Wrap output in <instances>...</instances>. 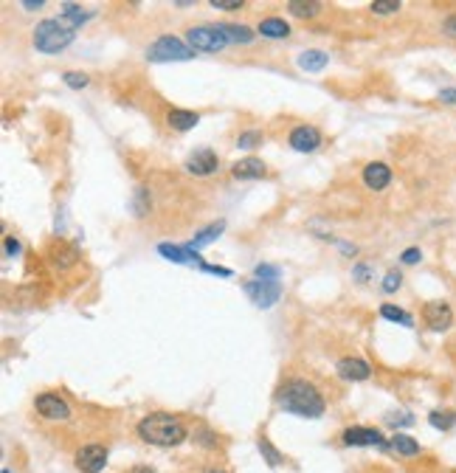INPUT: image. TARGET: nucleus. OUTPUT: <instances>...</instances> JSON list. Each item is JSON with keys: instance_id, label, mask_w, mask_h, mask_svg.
Returning a JSON list of instances; mask_svg holds the SVG:
<instances>
[{"instance_id": "obj_1", "label": "nucleus", "mask_w": 456, "mask_h": 473, "mask_svg": "<svg viewBox=\"0 0 456 473\" xmlns=\"http://www.w3.org/2000/svg\"><path fill=\"white\" fill-rule=\"evenodd\" d=\"M279 405L287 412V414H296V417H307V420H316L324 414L327 403L321 397V391L307 383V380H287L282 389H279Z\"/></svg>"}, {"instance_id": "obj_2", "label": "nucleus", "mask_w": 456, "mask_h": 473, "mask_svg": "<svg viewBox=\"0 0 456 473\" xmlns=\"http://www.w3.org/2000/svg\"><path fill=\"white\" fill-rule=\"evenodd\" d=\"M138 437L149 445H161V448H172L181 445L186 440V426L175 417V414H146L138 423Z\"/></svg>"}, {"instance_id": "obj_3", "label": "nucleus", "mask_w": 456, "mask_h": 473, "mask_svg": "<svg viewBox=\"0 0 456 473\" xmlns=\"http://www.w3.org/2000/svg\"><path fill=\"white\" fill-rule=\"evenodd\" d=\"M73 42V31L65 29L59 20H43L34 29V48L43 54H59Z\"/></svg>"}, {"instance_id": "obj_4", "label": "nucleus", "mask_w": 456, "mask_h": 473, "mask_svg": "<svg viewBox=\"0 0 456 473\" xmlns=\"http://www.w3.org/2000/svg\"><path fill=\"white\" fill-rule=\"evenodd\" d=\"M192 56H195V51L178 37H158L146 48V59H152V62H169V59L183 62V59H192Z\"/></svg>"}, {"instance_id": "obj_5", "label": "nucleus", "mask_w": 456, "mask_h": 473, "mask_svg": "<svg viewBox=\"0 0 456 473\" xmlns=\"http://www.w3.org/2000/svg\"><path fill=\"white\" fill-rule=\"evenodd\" d=\"M189 48L192 51H222L228 45V37L220 31V26H195L186 31Z\"/></svg>"}, {"instance_id": "obj_6", "label": "nucleus", "mask_w": 456, "mask_h": 473, "mask_svg": "<svg viewBox=\"0 0 456 473\" xmlns=\"http://www.w3.org/2000/svg\"><path fill=\"white\" fill-rule=\"evenodd\" d=\"M245 293L257 307L268 310L282 299V285H279V279H251V282H245Z\"/></svg>"}, {"instance_id": "obj_7", "label": "nucleus", "mask_w": 456, "mask_h": 473, "mask_svg": "<svg viewBox=\"0 0 456 473\" xmlns=\"http://www.w3.org/2000/svg\"><path fill=\"white\" fill-rule=\"evenodd\" d=\"M34 405H37V412H40L45 420H68V417H70L68 403H65L59 394H51V391H45V394H37Z\"/></svg>"}, {"instance_id": "obj_8", "label": "nucleus", "mask_w": 456, "mask_h": 473, "mask_svg": "<svg viewBox=\"0 0 456 473\" xmlns=\"http://www.w3.org/2000/svg\"><path fill=\"white\" fill-rule=\"evenodd\" d=\"M423 318H425V324H428L434 332H445V329L453 324V310H450V304H445V302H428V304L423 307Z\"/></svg>"}, {"instance_id": "obj_9", "label": "nucleus", "mask_w": 456, "mask_h": 473, "mask_svg": "<svg viewBox=\"0 0 456 473\" xmlns=\"http://www.w3.org/2000/svg\"><path fill=\"white\" fill-rule=\"evenodd\" d=\"M290 147L296 153H316L321 147V132L316 127H310V124H301V127H296L290 132Z\"/></svg>"}, {"instance_id": "obj_10", "label": "nucleus", "mask_w": 456, "mask_h": 473, "mask_svg": "<svg viewBox=\"0 0 456 473\" xmlns=\"http://www.w3.org/2000/svg\"><path fill=\"white\" fill-rule=\"evenodd\" d=\"M105 462H107V451L102 445H85L76 453V467L82 473H99L105 470Z\"/></svg>"}, {"instance_id": "obj_11", "label": "nucleus", "mask_w": 456, "mask_h": 473, "mask_svg": "<svg viewBox=\"0 0 456 473\" xmlns=\"http://www.w3.org/2000/svg\"><path fill=\"white\" fill-rule=\"evenodd\" d=\"M189 175H197V178H206L217 169V155L211 150H197L195 155H189L186 166H183Z\"/></svg>"}, {"instance_id": "obj_12", "label": "nucleus", "mask_w": 456, "mask_h": 473, "mask_svg": "<svg viewBox=\"0 0 456 473\" xmlns=\"http://www.w3.org/2000/svg\"><path fill=\"white\" fill-rule=\"evenodd\" d=\"M363 183H366L369 189H374V192L386 189V186L392 183V169H389L386 164H380V161H372V164H366V169H363Z\"/></svg>"}, {"instance_id": "obj_13", "label": "nucleus", "mask_w": 456, "mask_h": 473, "mask_svg": "<svg viewBox=\"0 0 456 473\" xmlns=\"http://www.w3.org/2000/svg\"><path fill=\"white\" fill-rule=\"evenodd\" d=\"M338 375L344 380H366L372 375V366L360 358H341L338 361Z\"/></svg>"}, {"instance_id": "obj_14", "label": "nucleus", "mask_w": 456, "mask_h": 473, "mask_svg": "<svg viewBox=\"0 0 456 473\" xmlns=\"http://www.w3.org/2000/svg\"><path fill=\"white\" fill-rule=\"evenodd\" d=\"M344 445H383V437L377 428H347Z\"/></svg>"}, {"instance_id": "obj_15", "label": "nucleus", "mask_w": 456, "mask_h": 473, "mask_svg": "<svg viewBox=\"0 0 456 473\" xmlns=\"http://www.w3.org/2000/svg\"><path fill=\"white\" fill-rule=\"evenodd\" d=\"M158 254L161 256H167L169 262H178V265H186V262H200V254L197 251H192L189 245H169V242H161L158 245Z\"/></svg>"}, {"instance_id": "obj_16", "label": "nucleus", "mask_w": 456, "mask_h": 473, "mask_svg": "<svg viewBox=\"0 0 456 473\" xmlns=\"http://www.w3.org/2000/svg\"><path fill=\"white\" fill-rule=\"evenodd\" d=\"M298 68L301 71H307V74H316V71H324L327 68V62H330V56L324 54V51H319V48H310V51H304V54H298Z\"/></svg>"}, {"instance_id": "obj_17", "label": "nucleus", "mask_w": 456, "mask_h": 473, "mask_svg": "<svg viewBox=\"0 0 456 473\" xmlns=\"http://www.w3.org/2000/svg\"><path fill=\"white\" fill-rule=\"evenodd\" d=\"M93 17V12H85L82 6H70V3H65L62 6V15H59V23L65 26V29H70V31H76L85 20H91Z\"/></svg>"}, {"instance_id": "obj_18", "label": "nucleus", "mask_w": 456, "mask_h": 473, "mask_svg": "<svg viewBox=\"0 0 456 473\" xmlns=\"http://www.w3.org/2000/svg\"><path fill=\"white\" fill-rule=\"evenodd\" d=\"M231 172H234V178H240V180H251V178H262V175H265V164H262L259 158H243V161H237V164L231 166Z\"/></svg>"}, {"instance_id": "obj_19", "label": "nucleus", "mask_w": 456, "mask_h": 473, "mask_svg": "<svg viewBox=\"0 0 456 473\" xmlns=\"http://www.w3.org/2000/svg\"><path fill=\"white\" fill-rule=\"evenodd\" d=\"M167 121H169V127H172V130L186 132V130H192V127L200 121V116H197L195 110H169Z\"/></svg>"}, {"instance_id": "obj_20", "label": "nucleus", "mask_w": 456, "mask_h": 473, "mask_svg": "<svg viewBox=\"0 0 456 473\" xmlns=\"http://www.w3.org/2000/svg\"><path fill=\"white\" fill-rule=\"evenodd\" d=\"M259 34L268 37V40H284L290 34V26L282 17H268V20L259 23Z\"/></svg>"}, {"instance_id": "obj_21", "label": "nucleus", "mask_w": 456, "mask_h": 473, "mask_svg": "<svg viewBox=\"0 0 456 473\" xmlns=\"http://www.w3.org/2000/svg\"><path fill=\"white\" fill-rule=\"evenodd\" d=\"M222 228H225V223L222 220H217V223H211V226H206L203 231H197V237L189 242V248L192 251H200V248H206V245H211L220 234H222Z\"/></svg>"}, {"instance_id": "obj_22", "label": "nucleus", "mask_w": 456, "mask_h": 473, "mask_svg": "<svg viewBox=\"0 0 456 473\" xmlns=\"http://www.w3.org/2000/svg\"><path fill=\"white\" fill-rule=\"evenodd\" d=\"M220 31L228 37V42H254V31L248 26H237V23H222Z\"/></svg>"}, {"instance_id": "obj_23", "label": "nucleus", "mask_w": 456, "mask_h": 473, "mask_svg": "<svg viewBox=\"0 0 456 473\" xmlns=\"http://www.w3.org/2000/svg\"><path fill=\"white\" fill-rule=\"evenodd\" d=\"M287 9L296 17H319L321 15V3H316V0H290Z\"/></svg>"}, {"instance_id": "obj_24", "label": "nucleus", "mask_w": 456, "mask_h": 473, "mask_svg": "<svg viewBox=\"0 0 456 473\" xmlns=\"http://www.w3.org/2000/svg\"><path fill=\"white\" fill-rule=\"evenodd\" d=\"M392 448H395L397 453H403V456H417V453H420V442L411 440L409 434H395V437H392Z\"/></svg>"}, {"instance_id": "obj_25", "label": "nucleus", "mask_w": 456, "mask_h": 473, "mask_svg": "<svg viewBox=\"0 0 456 473\" xmlns=\"http://www.w3.org/2000/svg\"><path fill=\"white\" fill-rule=\"evenodd\" d=\"M380 316L389 318V321H397V324H403V327H414V318H411L406 310L395 307V304H383V307H380Z\"/></svg>"}, {"instance_id": "obj_26", "label": "nucleus", "mask_w": 456, "mask_h": 473, "mask_svg": "<svg viewBox=\"0 0 456 473\" xmlns=\"http://www.w3.org/2000/svg\"><path fill=\"white\" fill-rule=\"evenodd\" d=\"M428 423H431L434 428H439V431H448V428L456 426V412H431Z\"/></svg>"}, {"instance_id": "obj_27", "label": "nucleus", "mask_w": 456, "mask_h": 473, "mask_svg": "<svg viewBox=\"0 0 456 473\" xmlns=\"http://www.w3.org/2000/svg\"><path fill=\"white\" fill-rule=\"evenodd\" d=\"M259 451H262V456H265V462H268L271 467L282 465V453H279V451L271 445V440H265V437H262V440H259Z\"/></svg>"}, {"instance_id": "obj_28", "label": "nucleus", "mask_w": 456, "mask_h": 473, "mask_svg": "<svg viewBox=\"0 0 456 473\" xmlns=\"http://www.w3.org/2000/svg\"><path fill=\"white\" fill-rule=\"evenodd\" d=\"M62 82L68 85V88H76V91H79V88H88V74H79V71H65L62 74Z\"/></svg>"}, {"instance_id": "obj_29", "label": "nucleus", "mask_w": 456, "mask_h": 473, "mask_svg": "<svg viewBox=\"0 0 456 473\" xmlns=\"http://www.w3.org/2000/svg\"><path fill=\"white\" fill-rule=\"evenodd\" d=\"M372 12L374 15H395V12H400V0H374Z\"/></svg>"}, {"instance_id": "obj_30", "label": "nucleus", "mask_w": 456, "mask_h": 473, "mask_svg": "<svg viewBox=\"0 0 456 473\" xmlns=\"http://www.w3.org/2000/svg\"><path fill=\"white\" fill-rule=\"evenodd\" d=\"M257 144H262V132H257V130L243 132L240 139H237V147H243V150H251V147H257Z\"/></svg>"}, {"instance_id": "obj_31", "label": "nucleus", "mask_w": 456, "mask_h": 473, "mask_svg": "<svg viewBox=\"0 0 456 473\" xmlns=\"http://www.w3.org/2000/svg\"><path fill=\"white\" fill-rule=\"evenodd\" d=\"M400 285H403V277L397 274V270H389V274L383 277V290H386V293L400 290Z\"/></svg>"}, {"instance_id": "obj_32", "label": "nucleus", "mask_w": 456, "mask_h": 473, "mask_svg": "<svg viewBox=\"0 0 456 473\" xmlns=\"http://www.w3.org/2000/svg\"><path fill=\"white\" fill-rule=\"evenodd\" d=\"M257 279H279V267H273V265H257Z\"/></svg>"}, {"instance_id": "obj_33", "label": "nucleus", "mask_w": 456, "mask_h": 473, "mask_svg": "<svg viewBox=\"0 0 456 473\" xmlns=\"http://www.w3.org/2000/svg\"><path fill=\"white\" fill-rule=\"evenodd\" d=\"M211 6H214V9H225V12H231V9H243L245 3H243V0H211Z\"/></svg>"}, {"instance_id": "obj_34", "label": "nucleus", "mask_w": 456, "mask_h": 473, "mask_svg": "<svg viewBox=\"0 0 456 473\" xmlns=\"http://www.w3.org/2000/svg\"><path fill=\"white\" fill-rule=\"evenodd\" d=\"M420 256H423V254H420V248H409V251H403V256H400V259H403L406 265H417V262H420Z\"/></svg>"}, {"instance_id": "obj_35", "label": "nucleus", "mask_w": 456, "mask_h": 473, "mask_svg": "<svg viewBox=\"0 0 456 473\" xmlns=\"http://www.w3.org/2000/svg\"><path fill=\"white\" fill-rule=\"evenodd\" d=\"M200 267L206 270V274H217V277H231V270H228V267H217V265H206V262H200Z\"/></svg>"}, {"instance_id": "obj_36", "label": "nucleus", "mask_w": 456, "mask_h": 473, "mask_svg": "<svg viewBox=\"0 0 456 473\" xmlns=\"http://www.w3.org/2000/svg\"><path fill=\"white\" fill-rule=\"evenodd\" d=\"M442 31H445L448 37H453V40H456V15H450V17L442 23Z\"/></svg>"}, {"instance_id": "obj_37", "label": "nucleus", "mask_w": 456, "mask_h": 473, "mask_svg": "<svg viewBox=\"0 0 456 473\" xmlns=\"http://www.w3.org/2000/svg\"><path fill=\"white\" fill-rule=\"evenodd\" d=\"M144 197H146V189H138L135 192V215L144 217Z\"/></svg>"}, {"instance_id": "obj_38", "label": "nucleus", "mask_w": 456, "mask_h": 473, "mask_svg": "<svg viewBox=\"0 0 456 473\" xmlns=\"http://www.w3.org/2000/svg\"><path fill=\"white\" fill-rule=\"evenodd\" d=\"M20 251V242L15 237H6V256H15Z\"/></svg>"}, {"instance_id": "obj_39", "label": "nucleus", "mask_w": 456, "mask_h": 473, "mask_svg": "<svg viewBox=\"0 0 456 473\" xmlns=\"http://www.w3.org/2000/svg\"><path fill=\"white\" fill-rule=\"evenodd\" d=\"M389 423H395V426H397V423H400V426H411L414 417H411V414H395V417H389Z\"/></svg>"}, {"instance_id": "obj_40", "label": "nucleus", "mask_w": 456, "mask_h": 473, "mask_svg": "<svg viewBox=\"0 0 456 473\" xmlns=\"http://www.w3.org/2000/svg\"><path fill=\"white\" fill-rule=\"evenodd\" d=\"M439 102H445V104H456V88L442 91V93H439Z\"/></svg>"}, {"instance_id": "obj_41", "label": "nucleus", "mask_w": 456, "mask_h": 473, "mask_svg": "<svg viewBox=\"0 0 456 473\" xmlns=\"http://www.w3.org/2000/svg\"><path fill=\"white\" fill-rule=\"evenodd\" d=\"M355 279H360V282L369 279V267H366V265H358V267H355Z\"/></svg>"}, {"instance_id": "obj_42", "label": "nucleus", "mask_w": 456, "mask_h": 473, "mask_svg": "<svg viewBox=\"0 0 456 473\" xmlns=\"http://www.w3.org/2000/svg\"><path fill=\"white\" fill-rule=\"evenodd\" d=\"M23 9H43V0H23Z\"/></svg>"}, {"instance_id": "obj_43", "label": "nucleus", "mask_w": 456, "mask_h": 473, "mask_svg": "<svg viewBox=\"0 0 456 473\" xmlns=\"http://www.w3.org/2000/svg\"><path fill=\"white\" fill-rule=\"evenodd\" d=\"M200 437H203V445H217V442H214V437H211V434H208V431H203V434H200Z\"/></svg>"}, {"instance_id": "obj_44", "label": "nucleus", "mask_w": 456, "mask_h": 473, "mask_svg": "<svg viewBox=\"0 0 456 473\" xmlns=\"http://www.w3.org/2000/svg\"><path fill=\"white\" fill-rule=\"evenodd\" d=\"M132 473H155V470L146 467V465H138V467H132Z\"/></svg>"}, {"instance_id": "obj_45", "label": "nucleus", "mask_w": 456, "mask_h": 473, "mask_svg": "<svg viewBox=\"0 0 456 473\" xmlns=\"http://www.w3.org/2000/svg\"><path fill=\"white\" fill-rule=\"evenodd\" d=\"M206 473H222V470H206Z\"/></svg>"}, {"instance_id": "obj_46", "label": "nucleus", "mask_w": 456, "mask_h": 473, "mask_svg": "<svg viewBox=\"0 0 456 473\" xmlns=\"http://www.w3.org/2000/svg\"><path fill=\"white\" fill-rule=\"evenodd\" d=\"M3 473H12V470H6V467H3Z\"/></svg>"}]
</instances>
